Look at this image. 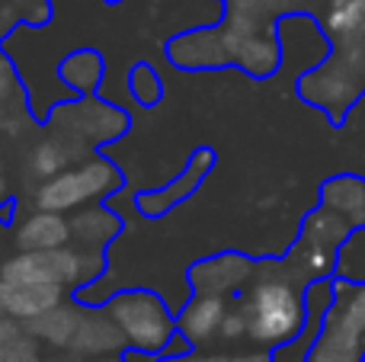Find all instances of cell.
<instances>
[{"mask_svg":"<svg viewBox=\"0 0 365 362\" xmlns=\"http://www.w3.org/2000/svg\"><path fill=\"white\" fill-rule=\"evenodd\" d=\"M119 186H122V173L106 157H87L81 164H71L58 177L42 180L36 186V192H32V202H36V209L71 215V212L83 209V205L106 199Z\"/></svg>","mask_w":365,"mask_h":362,"instance_id":"4","label":"cell"},{"mask_svg":"<svg viewBox=\"0 0 365 362\" xmlns=\"http://www.w3.org/2000/svg\"><path fill=\"white\" fill-rule=\"evenodd\" d=\"M234 64L253 77L276 74V71L282 68V42H279L276 26H266V29H257V32L240 38Z\"/></svg>","mask_w":365,"mask_h":362,"instance_id":"14","label":"cell"},{"mask_svg":"<svg viewBox=\"0 0 365 362\" xmlns=\"http://www.w3.org/2000/svg\"><path fill=\"white\" fill-rule=\"evenodd\" d=\"M61 81L77 93H93L103 81V58L93 48H81L61 61Z\"/></svg>","mask_w":365,"mask_h":362,"instance_id":"23","label":"cell"},{"mask_svg":"<svg viewBox=\"0 0 365 362\" xmlns=\"http://www.w3.org/2000/svg\"><path fill=\"white\" fill-rule=\"evenodd\" d=\"M321 26L336 55L365 71V0H324Z\"/></svg>","mask_w":365,"mask_h":362,"instance_id":"10","label":"cell"},{"mask_svg":"<svg viewBox=\"0 0 365 362\" xmlns=\"http://www.w3.org/2000/svg\"><path fill=\"white\" fill-rule=\"evenodd\" d=\"M0 279L10 286H64L61 269H58L55 250L51 254H38V250H19L16 257L0 267Z\"/></svg>","mask_w":365,"mask_h":362,"instance_id":"16","label":"cell"},{"mask_svg":"<svg viewBox=\"0 0 365 362\" xmlns=\"http://www.w3.org/2000/svg\"><path fill=\"white\" fill-rule=\"evenodd\" d=\"M90 362H122V359L119 356H93Z\"/></svg>","mask_w":365,"mask_h":362,"instance_id":"34","label":"cell"},{"mask_svg":"<svg viewBox=\"0 0 365 362\" xmlns=\"http://www.w3.org/2000/svg\"><path fill=\"white\" fill-rule=\"evenodd\" d=\"M218 340H225V343H237V340H247V314H244V308H240V305H231V308H227Z\"/></svg>","mask_w":365,"mask_h":362,"instance_id":"29","label":"cell"},{"mask_svg":"<svg viewBox=\"0 0 365 362\" xmlns=\"http://www.w3.org/2000/svg\"><path fill=\"white\" fill-rule=\"evenodd\" d=\"M321 205L343 215L353 228H365V177L340 173L321 186Z\"/></svg>","mask_w":365,"mask_h":362,"instance_id":"17","label":"cell"},{"mask_svg":"<svg viewBox=\"0 0 365 362\" xmlns=\"http://www.w3.org/2000/svg\"><path fill=\"white\" fill-rule=\"evenodd\" d=\"M0 362H42L38 337H32L29 331H16L6 343H0Z\"/></svg>","mask_w":365,"mask_h":362,"instance_id":"26","label":"cell"},{"mask_svg":"<svg viewBox=\"0 0 365 362\" xmlns=\"http://www.w3.org/2000/svg\"><path fill=\"white\" fill-rule=\"evenodd\" d=\"M0 202H6V180H4V170H0Z\"/></svg>","mask_w":365,"mask_h":362,"instance_id":"33","label":"cell"},{"mask_svg":"<svg viewBox=\"0 0 365 362\" xmlns=\"http://www.w3.org/2000/svg\"><path fill=\"white\" fill-rule=\"evenodd\" d=\"M247 314V340L259 350H279L295 343L308 327V286L285 260L257 263L250 286L237 299Z\"/></svg>","mask_w":365,"mask_h":362,"instance_id":"1","label":"cell"},{"mask_svg":"<svg viewBox=\"0 0 365 362\" xmlns=\"http://www.w3.org/2000/svg\"><path fill=\"white\" fill-rule=\"evenodd\" d=\"M257 263L247 254H215L208 260H199L189 269L195 295H218V299H240L250 286Z\"/></svg>","mask_w":365,"mask_h":362,"instance_id":"9","label":"cell"},{"mask_svg":"<svg viewBox=\"0 0 365 362\" xmlns=\"http://www.w3.org/2000/svg\"><path fill=\"white\" fill-rule=\"evenodd\" d=\"M160 362H272L269 350H253V353H221V356H199V353H182V356H167Z\"/></svg>","mask_w":365,"mask_h":362,"instance_id":"28","label":"cell"},{"mask_svg":"<svg viewBox=\"0 0 365 362\" xmlns=\"http://www.w3.org/2000/svg\"><path fill=\"white\" fill-rule=\"evenodd\" d=\"M71 164H81V160L71 154V148L64 141H58L55 135H48L45 141H38L29 154V173L42 183V180H51L58 177L61 170H68Z\"/></svg>","mask_w":365,"mask_h":362,"instance_id":"24","label":"cell"},{"mask_svg":"<svg viewBox=\"0 0 365 362\" xmlns=\"http://www.w3.org/2000/svg\"><path fill=\"white\" fill-rule=\"evenodd\" d=\"M81 314H83V305H77V301H61V305H55L51 311L29 321L26 331H29L32 337H38V343L71 346V337H74L77 324H81Z\"/></svg>","mask_w":365,"mask_h":362,"instance_id":"22","label":"cell"},{"mask_svg":"<svg viewBox=\"0 0 365 362\" xmlns=\"http://www.w3.org/2000/svg\"><path fill=\"white\" fill-rule=\"evenodd\" d=\"M227 308H231L227 299H218V295H192V299L182 305V311L177 318V331L182 333V340L192 346L212 343L221 333Z\"/></svg>","mask_w":365,"mask_h":362,"instance_id":"12","label":"cell"},{"mask_svg":"<svg viewBox=\"0 0 365 362\" xmlns=\"http://www.w3.org/2000/svg\"><path fill=\"white\" fill-rule=\"evenodd\" d=\"M304 362H365V279H334Z\"/></svg>","mask_w":365,"mask_h":362,"instance_id":"2","label":"cell"},{"mask_svg":"<svg viewBox=\"0 0 365 362\" xmlns=\"http://www.w3.org/2000/svg\"><path fill=\"white\" fill-rule=\"evenodd\" d=\"M125 128L128 115L93 93H83L74 103H61L51 113V135L64 141L77 160H87L96 145L119 138Z\"/></svg>","mask_w":365,"mask_h":362,"instance_id":"3","label":"cell"},{"mask_svg":"<svg viewBox=\"0 0 365 362\" xmlns=\"http://www.w3.org/2000/svg\"><path fill=\"white\" fill-rule=\"evenodd\" d=\"M48 16V0H0V36L16 19H42Z\"/></svg>","mask_w":365,"mask_h":362,"instance_id":"25","label":"cell"},{"mask_svg":"<svg viewBox=\"0 0 365 362\" xmlns=\"http://www.w3.org/2000/svg\"><path fill=\"white\" fill-rule=\"evenodd\" d=\"M132 93L135 100L141 103V106H154V103L160 100V77L154 68H148V64H138V68L132 71Z\"/></svg>","mask_w":365,"mask_h":362,"instance_id":"27","label":"cell"},{"mask_svg":"<svg viewBox=\"0 0 365 362\" xmlns=\"http://www.w3.org/2000/svg\"><path fill=\"white\" fill-rule=\"evenodd\" d=\"M237 42L240 38L234 36L225 23L205 26V29L182 32L180 38H173V42L167 45V58H170L177 68H186V71L225 68V64H234Z\"/></svg>","mask_w":365,"mask_h":362,"instance_id":"8","label":"cell"},{"mask_svg":"<svg viewBox=\"0 0 365 362\" xmlns=\"http://www.w3.org/2000/svg\"><path fill=\"white\" fill-rule=\"evenodd\" d=\"M4 305H6V282L0 279V311H4Z\"/></svg>","mask_w":365,"mask_h":362,"instance_id":"32","label":"cell"},{"mask_svg":"<svg viewBox=\"0 0 365 362\" xmlns=\"http://www.w3.org/2000/svg\"><path fill=\"white\" fill-rule=\"evenodd\" d=\"M212 160H215L212 151H195L192 160H189V167L180 173L177 183L160 190V192H145V196H138V209L145 212V215H164V212H170L173 205L182 202V199L205 180V173L212 170Z\"/></svg>","mask_w":365,"mask_h":362,"instance_id":"15","label":"cell"},{"mask_svg":"<svg viewBox=\"0 0 365 362\" xmlns=\"http://www.w3.org/2000/svg\"><path fill=\"white\" fill-rule=\"evenodd\" d=\"M16 93V74H13V64L6 58H0V103L10 100Z\"/></svg>","mask_w":365,"mask_h":362,"instance_id":"31","label":"cell"},{"mask_svg":"<svg viewBox=\"0 0 365 362\" xmlns=\"http://www.w3.org/2000/svg\"><path fill=\"white\" fill-rule=\"evenodd\" d=\"M64 292H68L64 286H10V282H6L4 314H10V318L19 321V324H29V321H36L38 314H45L55 305H61Z\"/></svg>","mask_w":365,"mask_h":362,"instance_id":"19","label":"cell"},{"mask_svg":"<svg viewBox=\"0 0 365 362\" xmlns=\"http://www.w3.org/2000/svg\"><path fill=\"white\" fill-rule=\"evenodd\" d=\"M122 231V222L115 212H109L106 205H83V209L71 212V244L81 247H96L103 250L109 241H115V234Z\"/></svg>","mask_w":365,"mask_h":362,"instance_id":"18","label":"cell"},{"mask_svg":"<svg viewBox=\"0 0 365 362\" xmlns=\"http://www.w3.org/2000/svg\"><path fill=\"white\" fill-rule=\"evenodd\" d=\"M109 318L119 324L122 337L132 350L138 353H164L173 346V314L167 301L145 289H132V292H115L113 299L103 305Z\"/></svg>","mask_w":365,"mask_h":362,"instance_id":"5","label":"cell"},{"mask_svg":"<svg viewBox=\"0 0 365 362\" xmlns=\"http://www.w3.org/2000/svg\"><path fill=\"white\" fill-rule=\"evenodd\" d=\"M353 224L346 222L343 215H336V212H330L327 205H321V209H314L308 218H304L302 224V237L298 241L308 244V247L314 250H324V254H340V247L349 241V234H353Z\"/></svg>","mask_w":365,"mask_h":362,"instance_id":"20","label":"cell"},{"mask_svg":"<svg viewBox=\"0 0 365 362\" xmlns=\"http://www.w3.org/2000/svg\"><path fill=\"white\" fill-rule=\"evenodd\" d=\"M125 346V337H122L119 324L109 318L106 308H83L81 324H77L68 350H74L77 356H115Z\"/></svg>","mask_w":365,"mask_h":362,"instance_id":"11","label":"cell"},{"mask_svg":"<svg viewBox=\"0 0 365 362\" xmlns=\"http://www.w3.org/2000/svg\"><path fill=\"white\" fill-rule=\"evenodd\" d=\"M276 32H279V42H282V68H292L298 77L308 74L321 61H327L330 51H334L324 26L314 19V13L279 16Z\"/></svg>","mask_w":365,"mask_h":362,"instance_id":"7","label":"cell"},{"mask_svg":"<svg viewBox=\"0 0 365 362\" xmlns=\"http://www.w3.org/2000/svg\"><path fill=\"white\" fill-rule=\"evenodd\" d=\"M13 241H16V250H38V254L61 250L71 244V218L61 212L36 209L26 222L16 224Z\"/></svg>","mask_w":365,"mask_h":362,"instance_id":"13","label":"cell"},{"mask_svg":"<svg viewBox=\"0 0 365 362\" xmlns=\"http://www.w3.org/2000/svg\"><path fill=\"white\" fill-rule=\"evenodd\" d=\"M298 93L311 106L327 113L334 122H343L365 93V71L356 61H349L346 55L330 51L327 61H321L308 74L298 77Z\"/></svg>","mask_w":365,"mask_h":362,"instance_id":"6","label":"cell"},{"mask_svg":"<svg viewBox=\"0 0 365 362\" xmlns=\"http://www.w3.org/2000/svg\"><path fill=\"white\" fill-rule=\"evenodd\" d=\"M58 269H61L64 289H83L106 269V257L96 247H81V244H68V247L55 250Z\"/></svg>","mask_w":365,"mask_h":362,"instance_id":"21","label":"cell"},{"mask_svg":"<svg viewBox=\"0 0 365 362\" xmlns=\"http://www.w3.org/2000/svg\"><path fill=\"white\" fill-rule=\"evenodd\" d=\"M276 4V16H289V13H314L324 6V0H272Z\"/></svg>","mask_w":365,"mask_h":362,"instance_id":"30","label":"cell"}]
</instances>
